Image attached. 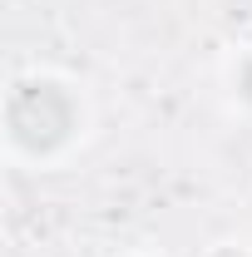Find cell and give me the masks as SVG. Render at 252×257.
Returning a JSON list of instances; mask_svg holds the SVG:
<instances>
[{
	"mask_svg": "<svg viewBox=\"0 0 252 257\" xmlns=\"http://www.w3.org/2000/svg\"><path fill=\"white\" fill-rule=\"evenodd\" d=\"M94 139V99L84 79L35 64L5 89V154L15 168L55 173Z\"/></svg>",
	"mask_w": 252,
	"mask_h": 257,
	"instance_id": "obj_1",
	"label": "cell"
},
{
	"mask_svg": "<svg viewBox=\"0 0 252 257\" xmlns=\"http://www.w3.org/2000/svg\"><path fill=\"white\" fill-rule=\"evenodd\" d=\"M218 84H222V99H227V109L237 114V119H247L252 124V40L242 45H232L218 64Z\"/></svg>",
	"mask_w": 252,
	"mask_h": 257,
	"instance_id": "obj_2",
	"label": "cell"
},
{
	"mask_svg": "<svg viewBox=\"0 0 252 257\" xmlns=\"http://www.w3.org/2000/svg\"><path fill=\"white\" fill-rule=\"evenodd\" d=\"M198 257H252V242L247 237H213L198 247Z\"/></svg>",
	"mask_w": 252,
	"mask_h": 257,
	"instance_id": "obj_3",
	"label": "cell"
},
{
	"mask_svg": "<svg viewBox=\"0 0 252 257\" xmlns=\"http://www.w3.org/2000/svg\"><path fill=\"white\" fill-rule=\"evenodd\" d=\"M114 257H168V252H158V247H124V252H114Z\"/></svg>",
	"mask_w": 252,
	"mask_h": 257,
	"instance_id": "obj_4",
	"label": "cell"
}]
</instances>
